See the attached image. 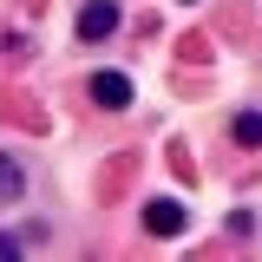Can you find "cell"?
Segmentation results:
<instances>
[{"label": "cell", "instance_id": "cell-1", "mask_svg": "<svg viewBox=\"0 0 262 262\" xmlns=\"http://www.w3.org/2000/svg\"><path fill=\"white\" fill-rule=\"evenodd\" d=\"M184 223H190V210H184L177 196H151V203H144V229H151V236H184Z\"/></svg>", "mask_w": 262, "mask_h": 262}, {"label": "cell", "instance_id": "cell-2", "mask_svg": "<svg viewBox=\"0 0 262 262\" xmlns=\"http://www.w3.org/2000/svg\"><path fill=\"white\" fill-rule=\"evenodd\" d=\"M118 33V0H85L79 7V39H112Z\"/></svg>", "mask_w": 262, "mask_h": 262}, {"label": "cell", "instance_id": "cell-3", "mask_svg": "<svg viewBox=\"0 0 262 262\" xmlns=\"http://www.w3.org/2000/svg\"><path fill=\"white\" fill-rule=\"evenodd\" d=\"M85 92H92V105H112V112H118V105H131V79L125 72H92Z\"/></svg>", "mask_w": 262, "mask_h": 262}, {"label": "cell", "instance_id": "cell-4", "mask_svg": "<svg viewBox=\"0 0 262 262\" xmlns=\"http://www.w3.org/2000/svg\"><path fill=\"white\" fill-rule=\"evenodd\" d=\"M20 196H27V164L0 151V203H20Z\"/></svg>", "mask_w": 262, "mask_h": 262}, {"label": "cell", "instance_id": "cell-5", "mask_svg": "<svg viewBox=\"0 0 262 262\" xmlns=\"http://www.w3.org/2000/svg\"><path fill=\"white\" fill-rule=\"evenodd\" d=\"M236 144H262V112H236Z\"/></svg>", "mask_w": 262, "mask_h": 262}, {"label": "cell", "instance_id": "cell-6", "mask_svg": "<svg viewBox=\"0 0 262 262\" xmlns=\"http://www.w3.org/2000/svg\"><path fill=\"white\" fill-rule=\"evenodd\" d=\"M7 256H20V243H13V236H0V262H7Z\"/></svg>", "mask_w": 262, "mask_h": 262}]
</instances>
